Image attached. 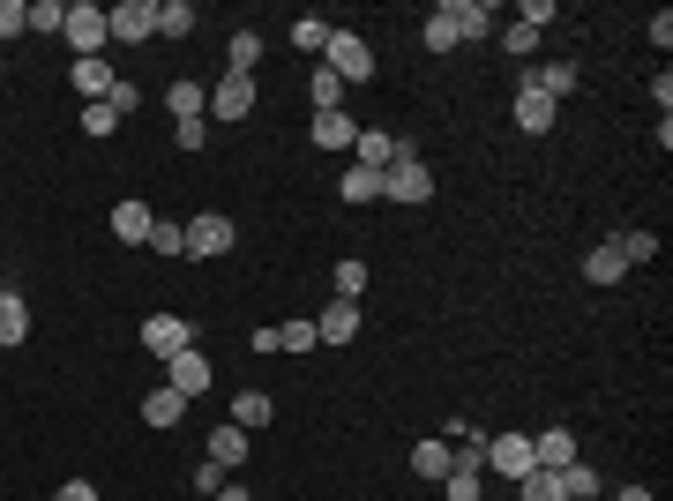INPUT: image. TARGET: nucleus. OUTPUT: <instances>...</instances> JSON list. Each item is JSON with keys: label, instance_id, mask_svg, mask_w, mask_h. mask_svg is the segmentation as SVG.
Segmentation results:
<instances>
[{"label": "nucleus", "instance_id": "35", "mask_svg": "<svg viewBox=\"0 0 673 501\" xmlns=\"http://www.w3.org/2000/svg\"><path fill=\"white\" fill-rule=\"evenodd\" d=\"M330 31H336V23H322V15H300V23H292V45H300V53H322V45H330Z\"/></svg>", "mask_w": 673, "mask_h": 501}, {"label": "nucleus", "instance_id": "43", "mask_svg": "<svg viewBox=\"0 0 673 501\" xmlns=\"http://www.w3.org/2000/svg\"><path fill=\"white\" fill-rule=\"evenodd\" d=\"M105 105H113V113H121V121H127V113L143 105V91H135V83H113V91H105Z\"/></svg>", "mask_w": 673, "mask_h": 501}, {"label": "nucleus", "instance_id": "39", "mask_svg": "<svg viewBox=\"0 0 673 501\" xmlns=\"http://www.w3.org/2000/svg\"><path fill=\"white\" fill-rule=\"evenodd\" d=\"M367 292V262H336V300H360Z\"/></svg>", "mask_w": 673, "mask_h": 501}, {"label": "nucleus", "instance_id": "10", "mask_svg": "<svg viewBox=\"0 0 673 501\" xmlns=\"http://www.w3.org/2000/svg\"><path fill=\"white\" fill-rule=\"evenodd\" d=\"M487 471L524 479V471H531V435H494V441H487Z\"/></svg>", "mask_w": 673, "mask_h": 501}, {"label": "nucleus", "instance_id": "49", "mask_svg": "<svg viewBox=\"0 0 673 501\" xmlns=\"http://www.w3.org/2000/svg\"><path fill=\"white\" fill-rule=\"evenodd\" d=\"M613 501H659V494H651V487H621Z\"/></svg>", "mask_w": 673, "mask_h": 501}, {"label": "nucleus", "instance_id": "22", "mask_svg": "<svg viewBox=\"0 0 673 501\" xmlns=\"http://www.w3.org/2000/svg\"><path fill=\"white\" fill-rule=\"evenodd\" d=\"M442 8H449L457 38H487V23H494V8H487V0H442Z\"/></svg>", "mask_w": 673, "mask_h": 501}, {"label": "nucleus", "instance_id": "24", "mask_svg": "<svg viewBox=\"0 0 673 501\" xmlns=\"http://www.w3.org/2000/svg\"><path fill=\"white\" fill-rule=\"evenodd\" d=\"M420 45H427V53H457V45H464L457 23H449V8H427V23H420Z\"/></svg>", "mask_w": 673, "mask_h": 501}, {"label": "nucleus", "instance_id": "12", "mask_svg": "<svg viewBox=\"0 0 673 501\" xmlns=\"http://www.w3.org/2000/svg\"><path fill=\"white\" fill-rule=\"evenodd\" d=\"M165 382H173L187 405H195V397H203L217 375H210V359H203V352H180V359H165Z\"/></svg>", "mask_w": 673, "mask_h": 501}, {"label": "nucleus", "instance_id": "32", "mask_svg": "<svg viewBox=\"0 0 673 501\" xmlns=\"http://www.w3.org/2000/svg\"><path fill=\"white\" fill-rule=\"evenodd\" d=\"M225 61H232V75H255V61H262V31H232Z\"/></svg>", "mask_w": 673, "mask_h": 501}, {"label": "nucleus", "instance_id": "7", "mask_svg": "<svg viewBox=\"0 0 673 501\" xmlns=\"http://www.w3.org/2000/svg\"><path fill=\"white\" fill-rule=\"evenodd\" d=\"M143 345H151L157 359H180V352H195V322H180V314H151V322H143Z\"/></svg>", "mask_w": 673, "mask_h": 501}, {"label": "nucleus", "instance_id": "26", "mask_svg": "<svg viewBox=\"0 0 673 501\" xmlns=\"http://www.w3.org/2000/svg\"><path fill=\"white\" fill-rule=\"evenodd\" d=\"M517 501H569V487H561V471H539V465H531L517 479Z\"/></svg>", "mask_w": 673, "mask_h": 501}, {"label": "nucleus", "instance_id": "38", "mask_svg": "<svg viewBox=\"0 0 673 501\" xmlns=\"http://www.w3.org/2000/svg\"><path fill=\"white\" fill-rule=\"evenodd\" d=\"M31 31V0H0V38H23Z\"/></svg>", "mask_w": 673, "mask_h": 501}, {"label": "nucleus", "instance_id": "30", "mask_svg": "<svg viewBox=\"0 0 673 501\" xmlns=\"http://www.w3.org/2000/svg\"><path fill=\"white\" fill-rule=\"evenodd\" d=\"M195 31V0H157V38H187Z\"/></svg>", "mask_w": 673, "mask_h": 501}, {"label": "nucleus", "instance_id": "3", "mask_svg": "<svg viewBox=\"0 0 673 501\" xmlns=\"http://www.w3.org/2000/svg\"><path fill=\"white\" fill-rule=\"evenodd\" d=\"M382 202H434V173L420 165V150H404L390 173H382Z\"/></svg>", "mask_w": 673, "mask_h": 501}, {"label": "nucleus", "instance_id": "48", "mask_svg": "<svg viewBox=\"0 0 673 501\" xmlns=\"http://www.w3.org/2000/svg\"><path fill=\"white\" fill-rule=\"evenodd\" d=\"M210 501H255V494H247L240 479H225V487H217V494H210Z\"/></svg>", "mask_w": 673, "mask_h": 501}, {"label": "nucleus", "instance_id": "36", "mask_svg": "<svg viewBox=\"0 0 673 501\" xmlns=\"http://www.w3.org/2000/svg\"><path fill=\"white\" fill-rule=\"evenodd\" d=\"M322 337H314V322H277V352H314Z\"/></svg>", "mask_w": 673, "mask_h": 501}, {"label": "nucleus", "instance_id": "6", "mask_svg": "<svg viewBox=\"0 0 673 501\" xmlns=\"http://www.w3.org/2000/svg\"><path fill=\"white\" fill-rule=\"evenodd\" d=\"M105 31L121 38V45H143V38H157V0H121V8H105Z\"/></svg>", "mask_w": 673, "mask_h": 501}, {"label": "nucleus", "instance_id": "1", "mask_svg": "<svg viewBox=\"0 0 673 501\" xmlns=\"http://www.w3.org/2000/svg\"><path fill=\"white\" fill-rule=\"evenodd\" d=\"M322 67H330L336 83H367V75H374V45L360 31H344V23H336L330 45H322Z\"/></svg>", "mask_w": 673, "mask_h": 501}, {"label": "nucleus", "instance_id": "4", "mask_svg": "<svg viewBox=\"0 0 673 501\" xmlns=\"http://www.w3.org/2000/svg\"><path fill=\"white\" fill-rule=\"evenodd\" d=\"M255 75H225V83H210V105H203V121H247L255 113Z\"/></svg>", "mask_w": 673, "mask_h": 501}, {"label": "nucleus", "instance_id": "34", "mask_svg": "<svg viewBox=\"0 0 673 501\" xmlns=\"http://www.w3.org/2000/svg\"><path fill=\"white\" fill-rule=\"evenodd\" d=\"M31 31L61 38V31H68V0H31Z\"/></svg>", "mask_w": 673, "mask_h": 501}, {"label": "nucleus", "instance_id": "44", "mask_svg": "<svg viewBox=\"0 0 673 501\" xmlns=\"http://www.w3.org/2000/svg\"><path fill=\"white\" fill-rule=\"evenodd\" d=\"M643 38H651V45H659V53H666V45H673V15H666V8H659V15H651V23H643Z\"/></svg>", "mask_w": 673, "mask_h": 501}, {"label": "nucleus", "instance_id": "15", "mask_svg": "<svg viewBox=\"0 0 673 501\" xmlns=\"http://www.w3.org/2000/svg\"><path fill=\"white\" fill-rule=\"evenodd\" d=\"M524 83H531L539 97H553V105H561V97H577V61H547V67H531Z\"/></svg>", "mask_w": 673, "mask_h": 501}, {"label": "nucleus", "instance_id": "2", "mask_svg": "<svg viewBox=\"0 0 673 501\" xmlns=\"http://www.w3.org/2000/svg\"><path fill=\"white\" fill-rule=\"evenodd\" d=\"M68 45H75V61H105V45H113V31H105V8L97 0H68Z\"/></svg>", "mask_w": 673, "mask_h": 501}, {"label": "nucleus", "instance_id": "13", "mask_svg": "<svg viewBox=\"0 0 673 501\" xmlns=\"http://www.w3.org/2000/svg\"><path fill=\"white\" fill-rule=\"evenodd\" d=\"M531 465H539V471H569V465H577V435H569V427L531 435Z\"/></svg>", "mask_w": 673, "mask_h": 501}, {"label": "nucleus", "instance_id": "46", "mask_svg": "<svg viewBox=\"0 0 673 501\" xmlns=\"http://www.w3.org/2000/svg\"><path fill=\"white\" fill-rule=\"evenodd\" d=\"M517 23H531V31H547V23H553V0H524V15H517Z\"/></svg>", "mask_w": 673, "mask_h": 501}, {"label": "nucleus", "instance_id": "19", "mask_svg": "<svg viewBox=\"0 0 673 501\" xmlns=\"http://www.w3.org/2000/svg\"><path fill=\"white\" fill-rule=\"evenodd\" d=\"M247 449H255V441H247V427H232V419H225V427L210 435V465L240 471V465H247Z\"/></svg>", "mask_w": 673, "mask_h": 501}, {"label": "nucleus", "instance_id": "31", "mask_svg": "<svg viewBox=\"0 0 673 501\" xmlns=\"http://www.w3.org/2000/svg\"><path fill=\"white\" fill-rule=\"evenodd\" d=\"M336 195H344V202H382V173H367V165H352V173L336 180Z\"/></svg>", "mask_w": 673, "mask_h": 501}, {"label": "nucleus", "instance_id": "21", "mask_svg": "<svg viewBox=\"0 0 673 501\" xmlns=\"http://www.w3.org/2000/svg\"><path fill=\"white\" fill-rule=\"evenodd\" d=\"M613 248H621L629 270H636V262H659V232H651V225H629V232H613Z\"/></svg>", "mask_w": 673, "mask_h": 501}, {"label": "nucleus", "instance_id": "23", "mask_svg": "<svg viewBox=\"0 0 673 501\" xmlns=\"http://www.w3.org/2000/svg\"><path fill=\"white\" fill-rule=\"evenodd\" d=\"M412 471H420V479H449V471H457V449H449V441H420V449H412Z\"/></svg>", "mask_w": 673, "mask_h": 501}, {"label": "nucleus", "instance_id": "14", "mask_svg": "<svg viewBox=\"0 0 673 501\" xmlns=\"http://www.w3.org/2000/svg\"><path fill=\"white\" fill-rule=\"evenodd\" d=\"M23 337H31V300H23V292L8 284V292H0V352L23 345Z\"/></svg>", "mask_w": 673, "mask_h": 501}, {"label": "nucleus", "instance_id": "17", "mask_svg": "<svg viewBox=\"0 0 673 501\" xmlns=\"http://www.w3.org/2000/svg\"><path fill=\"white\" fill-rule=\"evenodd\" d=\"M151 202H121L113 210V232H121V248H151Z\"/></svg>", "mask_w": 673, "mask_h": 501}, {"label": "nucleus", "instance_id": "11", "mask_svg": "<svg viewBox=\"0 0 673 501\" xmlns=\"http://www.w3.org/2000/svg\"><path fill=\"white\" fill-rule=\"evenodd\" d=\"M352 150H360V165H367V173H390V165H397L412 143H397L390 127H360V143H352Z\"/></svg>", "mask_w": 673, "mask_h": 501}, {"label": "nucleus", "instance_id": "5", "mask_svg": "<svg viewBox=\"0 0 673 501\" xmlns=\"http://www.w3.org/2000/svg\"><path fill=\"white\" fill-rule=\"evenodd\" d=\"M240 248V232H232V218L225 210H203V218L187 225V254H203V262H217V254Z\"/></svg>", "mask_w": 673, "mask_h": 501}, {"label": "nucleus", "instance_id": "9", "mask_svg": "<svg viewBox=\"0 0 673 501\" xmlns=\"http://www.w3.org/2000/svg\"><path fill=\"white\" fill-rule=\"evenodd\" d=\"M314 337L322 345H352L360 337V300H330V307L314 314Z\"/></svg>", "mask_w": 673, "mask_h": 501}, {"label": "nucleus", "instance_id": "28", "mask_svg": "<svg viewBox=\"0 0 673 501\" xmlns=\"http://www.w3.org/2000/svg\"><path fill=\"white\" fill-rule=\"evenodd\" d=\"M165 105H173V121H203L210 91H203V83H165Z\"/></svg>", "mask_w": 673, "mask_h": 501}, {"label": "nucleus", "instance_id": "37", "mask_svg": "<svg viewBox=\"0 0 673 501\" xmlns=\"http://www.w3.org/2000/svg\"><path fill=\"white\" fill-rule=\"evenodd\" d=\"M561 487H569V501H591V494H599V471H591V465L577 457V465L561 471Z\"/></svg>", "mask_w": 673, "mask_h": 501}, {"label": "nucleus", "instance_id": "29", "mask_svg": "<svg viewBox=\"0 0 673 501\" xmlns=\"http://www.w3.org/2000/svg\"><path fill=\"white\" fill-rule=\"evenodd\" d=\"M270 397H262V389H240V397H232V427H247V435H255V427H270Z\"/></svg>", "mask_w": 673, "mask_h": 501}, {"label": "nucleus", "instance_id": "33", "mask_svg": "<svg viewBox=\"0 0 673 501\" xmlns=\"http://www.w3.org/2000/svg\"><path fill=\"white\" fill-rule=\"evenodd\" d=\"M151 254H173V262H187V225H151Z\"/></svg>", "mask_w": 673, "mask_h": 501}, {"label": "nucleus", "instance_id": "8", "mask_svg": "<svg viewBox=\"0 0 673 501\" xmlns=\"http://www.w3.org/2000/svg\"><path fill=\"white\" fill-rule=\"evenodd\" d=\"M553 113H561V105H553V97H539L531 83H524V91L509 97V121H517L524 135H553Z\"/></svg>", "mask_w": 673, "mask_h": 501}, {"label": "nucleus", "instance_id": "41", "mask_svg": "<svg viewBox=\"0 0 673 501\" xmlns=\"http://www.w3.org/2000/svg\"><path fill=\"white\" fill-rule=\"evenodd\" d=\"M501 45L524 61V53H539V31H531V23H509V31H501Z\"/></svg>", "mask_w": 673, "mask_h": 501}, {"label": "nucleus", "instance_id": "40", "mask_svg": "<svg viewBox=\"0 0 673 501\" xmlns=\"http://www.w3.org/2000/svg\"><path fill=\"white\" fill-rule=\"evenodd\" d=\"M113 127H121V113H113L105 97H97V105H83V135H113Z\"/></svg>", "mask_w": 673, "mask_h": 501}, {"label": "nucleus", "instance_id": "16", "mask_svg": "<svg viewBox=\"0 0 673 501\" xmlns=\"http://www.w3.org/2000/svg\"><path fill=\"white\" fill-rule=\"evenodd\" d=\"M307 135H314L322 150H352V143H360V121H352V113H314Z\"/></svg>", "mask_w": 673, "mask_h": 501}, {"label": "nucleus", "instance_id": "18", "mask_svg": "<svg viewBox=\"0 0 673 501\" xmlns=\"http://www.w3.org/2000/svg\"><path fill=\"white\" fill-rule=\"evenodd\" d=\"M180 419H187V397H180V389H173V382L143 397V427H180Z\"/></svg>", "mask_w": 673, "mask_h": 501}, {"label": "nucleus", "instance_id": "20", "mask_svg": "<svg viewBox=\"0 0 673 501\" xmlns=\"http://www.w3.org/2000/svg\"><path fill=\"white\" fill-rule=\"evenodd\" d=\"M583 278H591V284H621V278H629V262H621V248H613V240H599V248L583 254Z\"/></svg>", "mask_w": 673, "mask_h": 501}, {"label": "nucleus", "instance_id": "47", "mask_svg": "<svg viewBox=\"0 0 673 501\" xmlns=\"http://www.w3.org/2000/svg\"><path fill=\"white\" fill-rule=\"evenodd\" d=\"M53 501H97V487H91V479H68V487H61Z\"/></svg>", "mask_w": 673, "mask_h": 501}, {"label": "nucleus", "instance_id": "42", "mask_svg": "<svg viewBox=\"0 0 673 501\" xmlns=\"http://www.w3.org/2000/svg\"><path fill=\"white\" fill-rule=\"evenodd\" d=\"M225 479H232V471H225V465H210V457H203V465H195V494H217Z\"/></svg>", "mask_w": 673, "mask_h": 501}, {"label": "nucleus", "instance_id": "27", "mask_svg": "<svg viewBox=\"0 0 673 501\" xmlns=\"http://www.w3.org/2000/svg\"><path fill=\"white\" fill-rule=\"evenodd\" d=\"M307 97H314V113H344V83H336L322 61H314V75H307Z\"/></svg>", "mask_w": 673, "mask_h": 501}, {"label": "nucleus", "instance_id": "45", "mask_svg": "<svg viewBox=\"0 0 673 501\" xmlns=\"http://www.w3.org/2000/svg\"><path fill=\"white\" fill-rule=\"evenodd\" d=\"M180 127V150H203V143H210V121H173Z\"/></svg>", "mask_w": 673, "mask_h": 501}, {"label": "nucleus", "instance_id": "25", "mask_svg": "<svg viewBox=\"0 0 673 501\" xmlns=\"http://www.w3.org/2000/svg\"><path fill=\"white\" fill-rule=\"evenodd\" d=\"M68 83H75V91H83V97H91V105H97V97L113 91L121 75H113V67H105V61H75V67H68Z\"/></svg>", "mask_w": 673, "mask_h": 501}]
</instances>
